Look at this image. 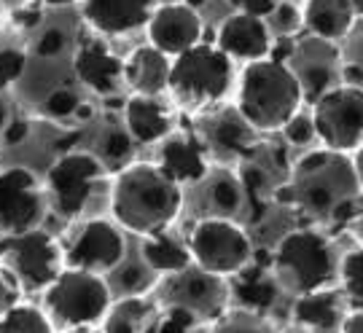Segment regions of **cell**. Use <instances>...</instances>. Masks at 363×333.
I'll return each instance as SVG.
<instances>
[{
  "instance_id": "cell-1",
  "label": "cell",
  "mask_w": 363,
  "mask_h": 333,
  "mask_svg": "<svg viewBox=\"0 0 363 333\" xmlns=\"http://www.w3.org/2000/svg\"><path fill=\"white\" fill-rule=\"evenodd\" d=\"M363 188L355 175L350 154L310 151L291 166L277 199L296 210L307 223H337L350 218L361 202Z\"/></svg>"
},
{
  "instance_id": "cell-2",
  "label": "cell",
  "mask_w": 363,
  "mask_h": 333,
  "mask_svg": "<svg viewBox=\"0 0 363 333\" xmlns=\"http://www.w3.org/2000/svg\"><path fill=\"white\" fill-rule=\"evenodd\" d=\"M186 193L156 162H132L118 169L111 188V215L138 237L167 231L181 218Z\"/></svg>"
},
{
  "instance_id": "cell-3",
  "label": "cell",
  "mask_w": 363,
  "mask_h": 333,
  "mask_svg": "<svg viewBox=\"0 0 363 333\" xmlns=\"http://www.w3.org/2000/svg\"><path fill=\"white\" fill-rule=\"evenodd\" d=\"M234 86V108L256 132H280L304 105V86L296 67L274 57L247 62Z\"/></svg>"
},
{
  "instance_id": "cell-4",
  "label": "cell",
  "mask_w": 363,
  "mask_h": 333,
  "mask_svg": "<svg viewBox=\"0 0 363 333\" xmlns=\"http://www.w3.org/2000/svg\"><path fill=\"white\" fill-rule=\"evenodd\" d=\"M237 84L234 62L216 43H196L194 49L172 57L167 91L175 105L189 113L218 108Z\"/></svg>"
},
{
  "instance_id": "cell-5",
  "label": "cell",
  "mask_w": 363,
  "mask_h": 333,
  "mask_svg": "<svg viewBox=\"0 0 363 333\" xmlns=\"http://www.w3.org/2000/svg\"><path fill=\"white\" fill-rule=\"evenodd\" d=\"M274 280L294 298L328 288L339 271L334 244L320 229L301 226L288 231L269 256Z\"/></svg>"
},
{
  "instance_id": "cell-6",
  "label": "cell",
  "mask_w": 363,
  "mask_h": 333,
  "mask_svg": "<svg viewBox=\"0 0 363 333\" xmlns=\"http://www.w3.org/2000/svg\"><path fill=\"white\" fill-rule=\"evenodd\" d=\"M113 304L111 285L105 274L65 266L62 274L43 290V309L54 325L65 331L100 328Z\"/></svg>"
},
{
  "instance_id": "cell-7",
  "label": "cell",
  "mask_w": 363,
  "mask_h": 333,
  "mask_svg": "<svg viewBox=\"0 0 363 333\" xmlns=\"http://www.w3.org/2000/svg\"><path fill=\"white\" fill-rule=\"evenodd\" d=\"M186 239H189L191 258H194L196 266L216 274V277H223V280H229L237 271L245 269L256 253L247 231L226 215L199 218Z\"/></svg>"
},
{
  "instance_id": "cell-8",
  "label": "cell",
  "mask_w": 363,
  "mask_h": 333,
  "mask_svg": "<svg viewBox=\"0 0 363 333\" xmlns=\"http://www.w3.org/2000/svg\"><path fill=\"white\" fill-rule=\"evenodd\" d=\"M0 261L16 277L22 290L43 293L65 269V250L49 231L30 229L3 239Z\"/></svg>"
},
{
  "instance_id": "cell-9",
  "label": "cell",
  "mask_w": 363,
  "mask_h": 333,
  "mask_svg": "<svg viewBox=\"0 0 363 333\" xmlns=\"http://www.w3.org/2000/svg\"><path fill=\"white\" fill-rule=\"evenodd\" d=\"M315 135L323 148L352 154L363 142V89L337 84L312 103Z\"/></svg>"
},
{
  "instance_id": "cell-10",
  "label": "cell",
  "mask_w": 363,
  "mask_h": 333,
  "mask_svg": "<svg viewBox=\"0 0 363 333\" xmlns=\"http://www.w3.org/2000/svg\"><path fill=\"white\" fill-rule=\"evenodd\" d=\"M105 166L89 151H65L49 172H46V188L52 196L60 215L76 218L89 205L97 183L103 180Z\"/></svg>"
},
{
  "instance_id": "cell-11",
  "label": "cell",
  "mask_w": 363,
  "mask_h": 333,
  "mask_svg": "<svg viewBox=\"0 0 363 333\" xmlns=\"http://www.w3.org/2000/svg\"><path fill=\"white\" fill-rule=\"evenodd\" d=\"M159 304L189 309L199 320H205L210 325L229 309V282L191 264L189 269L178 271V274L162 277Z\"/></svg>"
},
{
  "instance_id": "cell-12",
  "label": "cell",
  "mask_w": 363,
  "mask_h": 333,
  "mask_svg": "<svg viewBox=\"0 0 363 333\" xmlns=\"http://www.w3.org/2000/svg\"><path fill=\"white\" fill-rule=\"evenodd\" d=\"M62 250H65V266L94 274H111L124 264L127 237L116 220L89 218L70 234Z\"/></svg>"
},
{
  "instance_id": "cell-13",
  "label": "cell",
  "mask_w": 363,
  "mask_h": 333,
  "mask_svg": "<svg viewBox=\"0 0 363 333\" xmlns=\"http://www.w3.org/2000/svg\"><path fill=\"white\" fill-rule=\"evenodd\" d=\"M46 213V199L38 178L25 166L0 172V234L11 237L38 229Z\"/></svg>"
},
{
  "instance_id": "cell-14",
  "label": "cell",
  "mask_w": 363,
  "mask_h": 333,
  "mask_svg": "<svg viewBox=\"0 0 363 333\" xmlns=\"http://www.w3.org/2000/svg\"><path fill=\"white\" fill-rule=\"evenodd\" d=\"M202 33H205L202 16L186 0L183 3H159L145 25L148 43L162 54H167L169 60L194 49L196 43H202Z\"/></svg>"
},
{
  "instance_id": "cell-15",
  "label": "cell",
  "mask_w": 363,
  "mask_h": 333,
  "mask_svg": "<svg viewBox=\"0 0 363 333\" xmlns=\"http://www.w3.org/2000/svg\"><path fill=\"white\" fill-rule=\"evenodd\" d=\"M84 22L103 38H124L145 30L159 0H78Z\"/></svg>"
},
{
  "instance_id": "cell-16",
  "label": "cell",
  "mask_w": 363,
  "mask_h": 333,
  "mask_svg": "<svg viewBox=\"0 0 363 333\" xmlns=\"http://www.w3.org/2000/svg\"><path fill=\"white\" fill-rule=\"evenodd\" d=\"M216 46L226 54L232 62H256L272 54V30L267 25V19L250 16V13L234 11L229 13L218 27Z\"/></svg>"
},
{
  "instance_id": "cell-17",
  "label": "cell",
  "mask_w": 363,
  "mask_h": 333,
  "mask_svg": "<svg viewBox=\"0 0 363 333\" xmlns=\"http://www.w3.org/2000/svg\"><path fill=\"white\" fill-rule=\"evenodd\" d=\"M178 186H196L210 175V148L194 132H172L159 142V162Z\"/></svg>"
},
{
  "instance_id": "cell-18",
  "label": "cell",
  "mask_w": 363,
  "mask_h": 333,
  "mask_svg": "<svg viewBox=\"0 0 363 333\" xmlns=\"http://www.w3.org/2000/svg\"><path fill=\"white\" fill-rule=\"evenodd\" d=\"M73 73L89 91L108 97L124 86V60L103 38L84 40L73 54Z\"/></svg>"
},
{
  "instance_id": "cell-19",
  "label": "cell",
  "mask_w": 363,
  "mask_h": 333,
  "mask_svg": "<svg viewBox=\"0 0 363 333\" xmlns=\"http://www.w3.org/2000/svg\"><path fill=\"white\" fill-rule=\"evenodd\" d=\"M124 129L138 145H159L175 132V115L154 94H132L124 103Z\"/></svg>"
},
{
  "instance_id": "cell-20",
  "label": "cell",
  "mask_w": 363,
  "mask_h": 333,
  "mask_svg": "<svg viewBox=\"0 0 363 333\" xmlns=\"http://www.w3.org/2000/svg\"><path fill=\"white\" fill-rule=\"evenodd\" d=\"M229 304L234 301L237 309H247L256 315H267L274 307L277 295H280V282L274 280L272 266H259L256 261H250L245 269L229 277Z\"/></svg>"
},
{
  "instance_id": "cell-21",
  "label": "cell",
  "mask_w": 363,
  "mask_h": 333,
  "mask_svg": "<svg viewBox=\"0 0 363 333\" xmlns=\"http://www.w3.org/2000/svg\"><path fill=\"white\" fill-rule=\"evenodd\" d=\"M301 19L312 38L339 43L352 33L358 13L350 0H304Z\"/></svg>"
},
{
  "instance_id": "cell-22",
  "label": "cell",
  "mask_w": 363,
  "mask_h": 333,
  "mask_svg": "<svg viewBox=\"0 0 363 333\" xmlns=\"http://www.w3.org/2000/svg\"><path fill=\"white\" fill-rule=\"evenodd\" d=\"M169 60L167 54L148 46H138L135 52L124 60V84L132 89V94H154L159 97L167 91L169 81Z\"/></svg>"
},
{
  "instance_id": "cell-23",
  "label": "cell",
  "mask_w": 363,
  "mask_h": 333,
  "mask_svg": "<svg viewBox=\"0 0 363 333\" xmlns=\"http://www.w3.org/2000/svg\"><path fill=\"white\" fill-rule=\"evenodd\" d=\"M342 320H345L342 293L331 290V288L296 295V301H294V322L304 331L339 333Z\"/></svg>"
},
{
  "instance_id": "cell-24",
  "label": "cell",
  "mask_w": 363,
  "mask_h": 333,
  "mask_svg": "<svg viewBox=\"0 0 363 333\" xmlns=\"http://www.w3.org/2000/svg\"><path fill=\"white\" fill-rule=\"evenodd\" d=\"M162 315V304L151 295H121L111 304L105 320L100 322L103 333H154L156 320Z\"/></svg>"
},
{
  "instance_id": "cell-25",
  "label": "cell",
  "mask_w": 363,
  "mask_h": 333,
  "mask_svg": "<svg viewBox=\"0 0 363 333\" xmlns=\"http://www.w3.org/2000/svg\"><path fill=\"white\" fill-rule=\"evenodd\" d=\"M140 256H143V264L154 271L156 277L178 274V271L189 269L194 264L189 239H181L178 234H172L169 229L151 234V237H143Z\"/></svg>"
},
{
  "instance_id": "cell-26",
  "label": "cell",
  "mask_w": 363,
  "mask_h": 333,
  "mask_svg": "<svg viewBox=\"0 0 363 333\" xmlns=\"http://www.w3.org/2000/svg\"><path fill=\"white\" fill-rule=\"evenodd\" d=\"M253 135H256V129L247 124L242 115L237 113V108H234V113H220L213 118V129H210L208 135V148L210 142L220 148V151H226V154H237L242 156L247 154L250 148H253Z\"/></svg>"
},
{
  "instance_id": "cell-27",
  "label": "cell",
  "mask_w": 363,
  "mask_h": 333,
  "mask_svg": "<svg viewBox=\"0 0 363 333\" xmlns=\"http://www.w3.org/2000/svg\"><path fill=\"white\" fill-rule=\"evenodd\" d=\"M205 183V199H208L210 215H226L232 218L234 213H240V207L245 202V191L240 175L232 172H210Z\"/></svg>"
},
{
  "instance_id": "cell-28",
  "label": "cell",
  "mask_w": 363,
  "mask_h": 333,
  "mask_svg": "<svg viewBox=\"0 0 363 333\" xmlns=\"http://www.w3.org/2000/svg\"><path fill=\"white\" fill-rule=\"evenodd\" d=\"M0 333H54V322L43 307L19 301L0 315Z\"/></svg>"
},
{
  "instance_id": "cell-29",
  "label": "cell",
  "mask_w": 363,
  "mask_h": 333,
  "mask_svg": "<svg viewBox=\"0 0 363 333\" xmlns=\"http://www.w3.org/2000/svg\"><path fill=\"white\" fill-rule=\"evenodd\" d=\"M132 154H135V140L124 127H111L103 132V137L97 142V159L103 162V166H113V169H124L132 164Z\"/></svg>"
},
{
  "instance_id": "cell-30",
  "label": "cell",
  "mask_w": 363,
  "mask_h": 333,
  "mask_svg": "<svg viewBox=\"0 0 363 333\" xmlns=\"http://www.w3.org/2000/svg\"><path fill=\"white\" fill-rule=\"evenodd\" d=\"M208 333H274V328L264 315L234 307L226 309L218 320L210 322Z\"/></svg>"
},
{
  "instance_id": "cell-31",
  "label": "cell",
  "mask_w": 363,
  "mask_h": 333,
  "mask_svg": "<svg viewBox=\"0 0 363 333\" xmlns=\"http://www.w3.org/2000/svg\"><path fill=\"white\" fill-rule=\"evenodd\" d=\"M337 274L339 285H342V295L363 304V247H355V250L342 256Z\"/></svg>"
},
{
  "instance_id": "cell-32",
  "label": "cell",
  "mask_w": 363,
  "mask_h": 333,
  "mask_svg": "<svg viewBox=\"0 0 363 333\" xmlns=\"http://www.w3.org/2000/svg\"><path fill=\"white\" fill-rule=\"evenodd\" d=\"M208 322L183 307H162L154 333H208Z\"/></svg>"
},
{
  "instance_id": "cell-33",
  "label": "cell",
  "mask_w": 363,
  "mask_h": 333,
  "mask_svg": "<svg viewBox=\"0 0 363 333\" xmlns=\"http://www.w3.org/2000/svg\"><path fill=\"white\" fill-rule=\"evenodd\" d=\"M267 25H269V30H272L274 35H280V38H294L298 30H304L301 9L294 6L291 0H280V3L274 6V11L269 13Z\"/></svg>"
},
{
  "instance_id": "cell-34",
  "label": "cell",
  "mask_w": 363,
  "mask_h": 333,
  "mask_svg": "<svg viewBox=\"0 0 363 333\" xmlns=\"http://www.w3.org/2000/svg\"><path fill=\"white\" fill-rule=\"evenodd\" d=\"M78 105H81V97H78L73 89H54L46 100H43V113L49 115V118H57V121H62V118H73L78 111Z\"/></svg>"
},
{
  "instance_id": "cell-35",
  "label": "cell",
  "mask_w": 363,
  "mask_h": 333,
  "mask_svg": "<svg viewBox=\"0 0 363 333\" xmlns=\"http://www.w3.org/2000/svg\"><path fill=\"white\" fill-rule=\"evenodd\" d=\"M280 132H283V137H286L294 148H307L312 140H318L312 113H304V111H298L296 115H291V118H288V124L280 129Z\"/></svg>"
},
{
  "instance_id": "cell-36",
  "label": "cell",
  "mask_w": 363,
  "mask_h": 333,
  "mask_svg": "<svg viewBox=\"0 0 363 333\" xmlns=\"http://www.w3.org/2000/svg\"><path fill=\"white\" fill-rule=\"evenodd\" d=\"M154 271L148 269V266H130V269L121 271V277H118V285H121V290L124 295H140L145 290H151L154 288Z\"/></svg>"
},
{
  "instance_id": "cell-37",
  "label": "cell",
  "mask_w": 363,
  "mask_h": 333,
  "mask_svg": "<svg viewBox=\"0 0 363 333\" xmlns=\"http://www.w3.org/2000/svg\"><path fill=\"white\" fill-rule=\"evenodd\" d=\"M25 73V54L19 49H3L0 52V89L13 86Z\"/></svg>"
},
{
  "instance_id": "cell-38",
  "label": "cell",
  "mask_w": 363,
  "mask_h": 333,
  "mask_svg": "<svg viewBox=\"0 0 363 333\" xmlns=\"http://www.w3.org/2000/svg\"><path fill=\"white\" fill-rule=\"evenodd\" d=\"M65 49H67V35L62 27H46L38 35V40H35V54H38V57H46V60L60 57Z\"/></svg>"
},
{
  "instance_id": "cell-39",
  "label": "cell",
  "mask_w": 363,
  "mask_h": 333,
  "mask_svg": "<svg viewBox=\"0 0 363 333\" xmlns=\"http://www.w3.org/2000/svg\"><path fill=\"white\" fill-rule=\"evenodd\" d=\"M22 285L16 282L11 271L6 269V266H0V315H6L11 307H16L19 301H22Z\"/></svg>"
},
{
  "instance_id": "cell-40",
  "label": "cell",
  "mask_w": 363,
  "mask_h": 333,
  "mask_svg": "<svg viewBox=\"0 0 363 333\" xmlns=\"http://www.w3.org/2000/svg\"><path fill=\"white\" fill-rule=\"evenodd\" d=\"M234 6V11L250 13V16H259V19H269V13L274 11V6L280 0H229Z\"/></svg>"
},
{
  "instance_id": "cell-41",
  "label": "cell",
  "mask_w": 363,
  "mask_h": 333,
  "mask_svg": "<svg viewBox=\"0 0 363 333\" xmlns=\"http://www.w3.org/2000/svg\"><path fill=\"white\" fill-rule=\"evenodd\" d=\"M27 132H30V124H27V121H9V127L3 132V142H6V145H19V142L27 137Z\"/></svg>"
},
{
  "instance_id": "cell-42",
  "label": "cell",
  "mask_w": 363,
  "mask_h": 333,
  "mask_svg": "<svg viewBox=\"0 0 363 333\" xmlns=\"http://www.w3.org/2000/svg\"><path fill=\"white\" fill-rule=\"evenodd\" d=\"M339 78H342V84H347V86H363V67L355 62H347L339 67Z\"/></svg>"
},
{
  "instance_id": "cell-43",
  "label": "cell",
  "mask_w": 363,
  "mask_h": 333,
  "mask_svg": "<svg viewBox=\"0 0 363 333\" xmlns=\"http://www.w3.org/2000/svg\"><path fill=\"white\" fill-rule=\"evenodd\" d=\"M339 333H363V312H347L339 325Z\"/></svg>"
},
{
  "instance_id": "cell-44",
  "label": "cell",
  "mask_w": 363,
  "mask_h": 333,
  "mask_svg": "<svg viewBox=\"0 0 363 333\" xmlns=\"http://www.w3.org/2000/svg\"><path fill=\"white\" fill-rule=\"evenodd\" d=\"M350 159H352V166H355V175H358V183H361L363 188V142L352 151Z\"/></svg>"
},
{
  "instance_id": "cell-45",
  "label": "cell",
  "mask_w": 363,
  "mask_h": 333,
  "mask_svg": "<svg viewBox=\"0 0 363 333\" xmlns=\"http://www.w3.org/2000/svg\"><path fill=\"white\" fill-rule=\"evenodd\" d=\"M9 127V113H6V108L0 105V137H3V132Z\"/></svg>"
},
{
  "instance_id": "cell-46",
  "label": "cell",
  "mask_w": 363,
  "mask_h": 333,
  "mask_svg": "<svg viewBox=\"0 0 363 333\" xmlns=\"http://www.w3.org/2000/svg\"><path fill=\"white\" fill-rule=\"evenodd\" d=\"M355 64H361L363 67V38L358 40V46H355V60H352Z\"/></svg>"
},
{
  "instance_id": "cell-47",
  "label": "cell",
  "mask_w": 363,
  "mask_h": 333,
  "mask_svg": "<svg viewBox=\"0 0 363 333\" xmlns=\"http://www.w3.org/2000/svg\"><path fill=\"white\" fill-rule=\"evenodd\" d=\"M352 9H355V13H358V19H363V0H350Z\"/></svg>"
},
{
  "instance_id": "cell-48",
  "label": "cell",
  "mask_w": 363,
  "mask_h": 333,
  "mask_svg": "<svg viewBox=\"0 0 363 333\" xmlns=\"http://www.w3.org/2000/svg\"><path fill=\"white\" fill-rule=\"evenodd\" d=\"M65 333H103L100 328H78V331H65Z\"/></svg>"
},
{
  "instance_id": "cell-49",
  "label": "cell",
  "mask_w": 363,
  "mask_h": 333,
  "mask_svg": "<svg viewBox=\"0 0 363 333\" xmlns=\"http://www.w3.org/2000/svg\"><path fill=\"white\" fill-rule=\"evenodd\" d=\"M3 239H6V237H3V234H0V258H3Z\"/></svg>"
},
{
  "instance_id": "cell-50",
  "label": "cell",
  "mask_w": 363,
  "mask_h": 333,
  "mask_svg": "<svg viewBox=\"0 0 363 333\" xmlns=\"http://www.w3.org/2000/svg\"><path fill=\"white\" fill-rule=\"evenodd\" d=\"M0 27H3V3H0Z\"/></svg>"
},
{
  "instance_id": "cell-51",
  "label": "cell",
  "mask_w": 363,
  "mask_h": 333,
  "mask_svg": "<svg viewBox=\"0 0 363 333\" xmlns=\"http://www.w3.org/2000/svg\"><path fill=\"white\" fill-rule=\"evenodd\" d=\"M361 89H363V86H361Z\"/></svg>"
}]
</instances>
